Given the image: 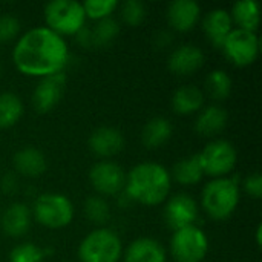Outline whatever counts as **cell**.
Returning <instances> with one entry per match:
<instances>
[{"instance_id":"cell-3","label":"cell","mask_w":262,"mask_h":262,"mask_svg":"<svg viewBox=\"0 0 262 262\" xmlns=\"http://www.w3.org/2000/svg\"><path fill=\"white\" fill-rule=\"evenodd\" d=\"M201 203L203 209L210 218L216 221L230 218L239 204L238 180L224 177L207 183L203 190Z\"/></svg>"},{"instance_id":"cell-17","label":"cell","mask_w":262,"mask_h":262,"mask_svg":"<svg viewBox=\"0 0 262 262\" xmlns=\"http://www.w3.org/2000/svg\"><path fill=\"white\" fill-rule=\"evenodd\" d=\"M232 26H233V21H232L230 12L223 8L212 9L204 17V21H203V28H204V32H206L209 41L212 45H215L216 48L223 46L224 40L233 29Z\"/></svg>"},{"instance_id":"cell-28","label":"cell","mask_w":262,"mask_h":262,"mask_svg":"<svg viewBox=\"0 0 262 262\" xmlns=\"http://www.w3.org/2000/svg\"><path fill=\"white\" fill-rule=\"evenodd\" d=\"M84 215L91 223L103 226L111 218V209L101 196H89L84 201Z\"/></svg>"},{"instance_id":"cell-21","label":"cell","mask_w":262,"mask_h":262,"mask_svg":"<svg viewBox=\"0 0 262 262\" xmlns=\"http://www.w3.org/2000/svg\"><path fill=\"white\" fill-rule=\"evenodd\" d=\"M204 104V94L200 88L187 84L175 91L172 97V107L180 115L195 114Z\"/></svg>"},{"instance_id":"cell-12","label":"cell","mask_w":262,"mask_h":262,"mask_svg":"<svg viewBox=\"0 0 262 262\" xmlns=\"http://www.w3.org/2000/svg\"><path fill=\"white\" fill-rule=\"evenodd\" d=\"M66 80L64 72L40 78L32 94V106L38 114H46L58 104L66 89Z\"/></svg>"},{"instance_id":"cell-2","label":"cell","mask_w":262,"mask_h":262,"mask_svg":"<svg viewBox=\"0 0 262 262\" xmlns=\"http://www.w3.org/2000/svg\"><path fill=\"white\" fill-rule=\"evenodd\" d=\"M172 186L169 170L158 163H140L126 177V196L144 206L161 204Z\"/></svg>"},{"instance_id":"cell-26","label":"cell","mask_w":262,"mask_h":262,"mask_svg":"<svg viewBox=\"0 0 262 262\" xmlns=\"http://www.w3.org/2000/svg\"><path fill=\"white\" fill-rule=\"evenodd\" d=\"M206 86L213 100L223 101V100H227L232 92V78L229 77L226 71L216 69L207 75Z\"/></svg>"},{"instance_id":"cell-20","label":"cell","mask_w":262,"mask_h":262,"mask_svg":"<svg viewBox=\"0 0 262 262\" xmlns=\"http://www.w3.org/2000/svg\"><path fill=\"white\" fill-rule=\"evenodd\" d=\"M172 124L164 117H155L146 123L141 132V141L147 149H158L172 137Z\"/></svg>"},{"instance_id":"cell-16","label":"cell","mask_w":262,"mask_h":262,"mask_svg":"<svg viewBox=\"0 0 262 262\" xmlns=\"http://www.w3.org/2000/svg\"><path fill=\"white\" fill-rule=\"evenodd\" d=\"M3 232L11 238H20L28 233L31 227V210L23 203L11 204L0 218Z\"/></svg>"},{"instance_id":"cell-14","label":"cell","mask_w":262,"mask_h":262,"mask_svg":"<svg viewBox=\"0 0 262 262\" xmlns=\"http://www.w3.org/2000/svg\"><path fill=\"white\" fill-rule=\"evenodd\" d=\"M201 17V8L195 0H175L167 8V18L173 29L186 32L195 28Z\"/></svg>"},{"instance_id":"cell-24","label":"cell","mask_w":262,"mask_h":262,"mask_svg":"<svg viewBox=\"0 0 262 262\" xmlns=\"http://www.w3.org/2000/svg\"><path fill=\"white\" fill-rule=\"evenodd\" d=\"M203 177H204V172H203L198 155L181 158L173 166V180L183 186H195L203 180Z\"/></svg>"},{"instance_id":"cell-27","label":"cell","mask_w":262,"mask_h":262,"mask_svg":"<svg viewBox=\"0 0 262 262\" xmlns=\"http://www.w3.org/2000/svg\"><path fill=\"white\" fill-rule=\"evenodd\" d=\"M118 31H120V26H118L117 20H114L111 17L98 20L97 25L94 26V29L89 31V34H91V45L104 46V45L111 43L118 35Z\"/></svg>"},{"instance_id":"cell-10","label":"cell","mask_w":262,"mask_h":262,"mask_svg":"<svg viewBox=\"0 0 262 262\" xmlns=\"http://www.w3.org/2000/svg\"><path fill=\"white\" fill-rule=\"evenodd\" d=\"M89 180L94 189L101 195H118L126 186V173L114 161H100L92 166Z\"/></svg>"},{"instance_id":"cell-31","label":"cell","mask_w":262,"mask_h":262,"mask_svg":"<svg viewBox=\"0 0 262 262\" xmlns=\"http://www.w3.org/2000/svg\"><path fill=\"white\" fill-rule=\"evenodd\" d=\"M146 17V6L140 0H126L121 5V18L129 26H140Z\"/></svg>"},{"instance_id":"cell-15","label":"cell","mask_w":262,"mask_h":262,"mask_svg":"<svg viewBox=\"0 0 262 262\" xmlns=\"http://www.w3.org/2000/svg\"><path fill=\"white\" fill-rule=\"evenodd\" d=\"M204 64V54L195 45H183L169 57V69L178 75H190Z\"/></svg>"},{"instance_id":"cell-35","label":"cell","mask_w":262,"mask_h":262,"mask_svg":"<svg viewBox=\"0 0 262 262\" xmlns=\"http://www.w3.org/2000/svg\"><path fill=\"white\" fill-rule=\"evenodd\" d=\"M256 244H258V247H261V244H262V226L261 224L256 227Z\"/></svg>"},{"instance_id":"cell-4","label":"cell","mask_w":262,"mask_h":262,"mask_svg":"<svg viewBox=\"0 0 262 262\" xmlns=\"http://www.w3.org/2000/svg\"><path fill=\"white\" fill-rule=\"evenodd\" d=\"M123 255L120 236L111 229H97L86 235L78 247L81 262H118Z\"/></svg>"},{"instance_id":"cell-19","label":"cell","mask_w":262,"mask_h":262,"mask_svg":"<svg viewBox=\"0 0 262 262\" xmlns=\"http://www.w3.org/2000/svg\"><path fill=\"white\" fill-rule=\"evenodd\" d=\"M14 167L15 170L23 175V177H29V178H37L40 175L45 173L46 170V158L41 154V150L35 149V147H23L20 149L15 155H14Z\"/></svg>"},{"instance_id":"cell-8","label":"cell","mask_w":262,"mask_h":262,"mask_svg":"<svg viewBox=\"0 0 262 262\" xmlns=\"http://www.w3.org/2000/svg\"><path fill=\"white\" fill-rule=\"evenodd\" d=\"M198 157L204 175L213 178L227 177L235 169L238 161L236 149L227 140H215L209 143Z\"/></svg>"},{"instance_id":"cell-9","label":"cell","mask_w":262,"mask_h":262,"mask_svg":"<svg viewBox=\"0 0 262 262\" xmlns=\"http://www.w3.org/2000/svg\"><path fill=\"white\" fill-rule=\"evenodd\" d=\"M221 49L235 66H249L259 55V38L256 32L236 28L230 31Z\"/></svg>"},{"instance_id":"cell-13","label":"cell","mask_w":262,"mask_h":262,"mask_svg":"<svg viewBox=\"0 0 262 262\" xmlns=\"http://www.w3.org/2000/svg\"><path fill=\"white\" fill-rule=\"evenodd\" d=\"M124 147V137L115 127H98L89 137V149L103 158H109L121 152Z\"/></svg>"},{"instance_id":"cell-32","label":"cell","mask_w":262,"mask_h":262,"mask_svg":"<svg viewBox=\"0 0 262 262\" xmlns=\"http://www.w3.org/2000/svg\"><path fill=\"white\" fill-rule=\"evenodd\" d=\"M20 31V21L14 15H0V43L12 40Z\"/></svg>"},{"instance_id":"cell-30","label":"cell","mask_w":262,"mask_h":262,"mask_svg":"<svg viewBox=\"0 0 262 262\" xmlns=\"http://www.w3.org/2000/svg\"><path fill=\"white\" fill-rule=\"evenodd\" d=\"M45 252L32 243H23L9 253V262H43Z\"/></svg>"},{"instance_id":"cell-22","label":"cell","mask_w":262,"mask_h":262,"mask_svg":"<svg viewBox=\"0 0 262 262\" xmlns=\"http://www.w3.org/2000/svg\"><path fill=\"white\" fill-rule=\"evenodd\" d=\"M227 118L229 117L226 109H223L221 106H209L198 115L195 129L204 137H213L226 127Z\"/></svg>"},{"instance_id":"cell-29","label":"cell","mask_w":262,"mask_h":262,"mask_svg":"<svg viewBox=\"0 0 262 262\" xmlns=\"http://www.w3.org/2000/svg\"><path fill=\"white\" fill-rule=\"evenodd\" d=\"M83 5L86 17L92 20H103L111 17V14L117 9L118 2L117 0H88Z\"/></svg>"},{"instance_id":"cell-34","label":"cell","mask_w":262,"mask_h":262,"mask_svg":"<svg viewBox=\"0 0 262 262\" xmlns=\"http://www.w3.org/2000/svg\"><path fill=\"white\" fill-rule=\"evenodd\" d=\"M17 187H18V181H17V177L14 173H6L0 181V189L5 193L11 195L17 190Z\"/></svg>"},{"instance_id":"cell-33","label":"cell","mask_w":262,"mask_h":262,"mask_svg":"<svg viewBox=\"0 0 262 262\" xmlns=\"http://www.w3.org/2000/svg\"><path fill=\"white\" fill-rule=\"evenodd\" d=\"M244 190L247 195H250L255 200H259L262 196V177L261 173H252L244 180Z\"/></svg>"},{"instance_id":"cell-7","label":"cell","mask_w":262,"mask_h":262,"mask_svg":"<svg viewBox=\"0 0 262 262\" xmlns=\"http://www.w3.org/2000/svg\"><path fill=\"white\" fill-rule=\"evenodd\" d=\"M170 252L177 262H201L209 252V239L196 226L180 229L172 235Z\"/></svg>"},{"instance_id":"cell-25","label":"cell","mask_w":262,"mask_h":262,"mask_svg":"<svg viewBox=\"0 0 262 262\" xmlns=\"http://www.w3.org/2000/svg\"><path fill=\"white\" fill-rule=\"evenodd\" d=\"M23 114V103L12 92L0 94V129L14 126Z\"/></svg>"},{"instance_id":"cell-11","label":"cell","mask_w":262,"mask_h":262,"mask_svg":"<svg viewBox=\"0 0 262 262\" xmlns=\"http://www.w3.org/2000/svg\"><path fill=\"white\" fill-rule=\"evenodd\" d=\"M198 215V204L187 193H178L172 196L164 207V220L173 232L195 226Z\"/></svg>"},{"instance_id":"cell-23","label":"cell","mask_w":262,"mask_h":262,"mask_svg":"<svg viewBox=\"0 0 262 262\" xmlns=\"http://www.w3.org/2000/svg\"><path fill=\"white\" fill-rule=\"evenodd\" d=\"M230 17L239 29L255 32L259 25V5L255 0L236 2L232 8Z\"/></svg>"},{"instance_id":"cell-6","label":"cell","mask_w":262,"mask_h":262,"mask_svg":"<svg viewBox=\"0 0 262 262\" xmlns=\"http://www.w3.org/2000/svg\"><path fill=\"white\" fill-rule=\"evenodd\" d=\"M32 213L35 221L48 229H61L72 223L74 206L71 200L63 193L48 192L41 193L34 206Z\"/></svg>"},{"instance_id":"cell-18","label":"cell","mask_w":262,"mask_h":262,"mask_svg":"<svg viewBox=\"0 0 262 262\" xmlns=\"http://www.w3.org/2000/svg\"><path fill=\"white\" fill-rule=\"evenodd\" d=\"M124 262H166V250L154 238H138L127 247Z\"/></svg>"},{"instance_id":"cell-1","label":"cell","mask_w":262,"mask_h":262,"mask_svg":"<svg viewBox=\"0 0 262 262\" xmlns=\"http://www.w3.org/2000/svg\"><path fill=\"white\" fill-rule=\"evenodd\" d=\"M12 60L21 74L43 78L63 72L69 60V49L61 35L46 26H38L18 38Z\"/></svg>"},{"instance_id":"cell-5","label":"cell","mask_w":262,"mask_h":262,"mask_svg":"<svg viewBox=\"0 0 262 262\" xmlns=\"http://www.w3.org/2000/svg\"><path fill=\"white\" fill-rule=\"evenodd\" d=\"M46 28L58 35L78 34L86 21L83 5L75 0H52L45 6Z\"/></svg>"}]
</instances>
